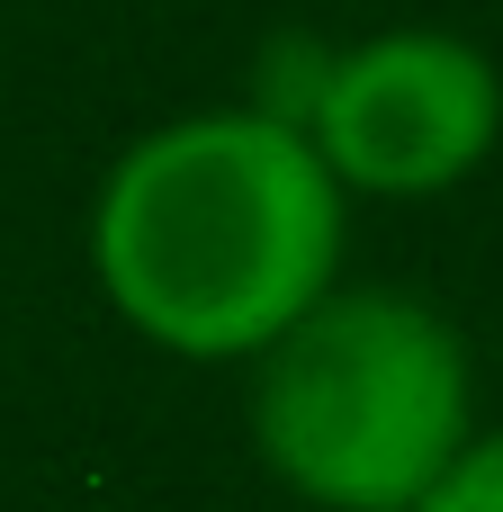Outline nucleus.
I'll use <instances>...</instances> for the list:
<instances>
[{
  "instance_id": "f257e3e1",
  "label": "nucleus",
  "mask_w": 503,
  "mask_h": 512,
  "mask_svg": "<svg viewBox=\"0 0 503 512\" xmlns=\"http://www.w3.org/2000/svg\"><path fill=\"white\" fill-rule=\"evenodd\" d=\"M351 189L306 126L270 108H198L117 153L90 207L99 297L171 360H261L324 288H342Z\"/></svg>"
},
{
  "instance_id": "f03ea898",
  "label": "nucleus",
  "mask_w": 503,
  "mask_h": 512,
  "mask_svg": "<svg viewBox=\"0 0 503 512\" xmlns=\"http://www.w3.org/2000/svg\"><path fill=\"white\" fill-rule=\"evenodd\" d=\"M468 432V342L405 288H324L252 360V441L315 512H414Z\"/></svg>"
},
{
  "instance_id": "7ed1b4c3",
  "label": "nucleus",
  "mask_w": 503,
  "mask_h": 512,
  "mask_svg": "<svg viewBox=\"0 0 503 512\" xmlns=\"http://www.w3.org/2000/svg\"><path fill=\"white\" fill-rule=\"evenodd\" d=\"M503 135V72L450 27H387L324 54L306 144L360 198H441Z\"/></svg>"
},
{
  "instance_id": "20e7f679",
  "label": "nucleus",
  "mask_w": 503,
  "mask_h": 512,
  "mask_svg": "<svg viewBox=\"0 0 503 512\" xmlns=\"http://www.w3.org/2000/svg\"><path fill=\"white\" fill-rule=\"evenodd\" d=\"M414 512H503V423L495 432H468L441 459V477L414 495Z\"/></svg>"
}]
</instances>
